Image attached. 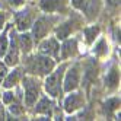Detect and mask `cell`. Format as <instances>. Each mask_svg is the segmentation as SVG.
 <instances>
[{
	"label": "cell",
	"instance_id": "28",
	"mask_svg": "<svg viewBox=\"0 0 121 121\" xmlns=\"http://www.w3.org/2000/svg\"><path fill=\"white\" fill-rule=\"evenodd\" d=\"M105 2H107V4L109 7H114V9L120 6V0H105Z\"/></svg>",
	"mask_w": 121,
	"mask_h": 121
},
{
	"label": "cell",
	"instance_id": "10",
	"mask_svg": "<svg viewBox=\"0 0 121 121\" xmlns=\"http://www.w3.org/2000/svg\"><path fill=\"white\" fill-rule=\"evenodd\" d=\"M15 18V25H16V31L19 32H25V31H29L34 21H35V12H34L31 7H25L23 10H19L13 15Z\"/></svg>",
	"mask_w": 121,
	"mask_h": 121
},
{
	"label": "cell",
	"instance_id": "14",
	"mask_svg": "<svg viewBox=\"0 0 121 121\" xmlns=\"http://www.w3.org/2000/svg\"><path fill=\"white\" fill-rule=\"evenodd\" d=\"M69 0H39V9L44 13H63L66 12Z\"/></svg>",
	"mask_w": 121,
	"mask_h": 121
},
{
	"label": "cell",
	"instance_id": "6",
	"mask_svg": "<svg viewBox=\"0 0 121 121\" xmlns=\"http://www.w3.org/2000/svg\"><path fill=\"white\" fill-rule=\"evenodd\" d=\"M82 73H80V66L73 64L70 67H66L64 74H63V93H69L72 91H76L80 85Z\"/></svg>",
	"mask_w": 121,
	"mask_h": 121
},
{
	"label": "cell",
	"instance_id": "12",
	"mask_svg": "<svg viewBox=\"0 0 121 121\" xmlns=\"http://www.w3.org/2000/svg\"><path fill=\"white\" fill-rule=\"evenodd\" d=\"M32 108H34V112L38 115L53 117L54 109H56V102L53 101L51 96H42V98H38V101L35 102V105Z\"/></svg>",
	"mask_w": 121,
	"mask_h": 121
},
{
	"label": "cell",
	"instance_id": "23",
	"mask_svg": "<svg viewBox=\"0 0 121 121\" xmlns=\"http://www.w3.org/2000/svg\"><path fill=\"white\" fill-rule=\"evenodd\" d=\"M92 54L95 57H105L108 54V42L105 38H99L98 42H95L92 48Z\"/></svg>",
	"mask_w": 121,
	"mask_h": 121
},
{
	"label": "cell",
	"instance_id": "22",
	"mask_svg": "<svg viewBox=\"0 0 121 121\" xmlns=\"http://www.w3.org/2000/svg\"><path fill=\"white\" fill-rule=\"evenodd\" d=\"M9 29L10 25H4V28L0 31V58H2L9 47Z\"/></svg>",
	"mask_w": 121,
	"mask_h": 121
},
{
	"label": "cell",
	"instance_id": "24",
	"mask_svg": "<svg viewBox=\"0 0 121 121\" xmlns=\"http://www.w3.org/2000/svg\"><path fill=\"white\" fill-rule=\"evenodd\" d=\"M15 98H16L15 92H13V91H10V89H6V92H3V93H2V98H0V101L3 102V105H9V104H10Z\"/></svg>",
	"mask_w": 121,
	"mask_h": 121
},
{
	"label": "cell",
	"instance_id": "1",
	"mask_svg": "<svg viewBox=\"0 0 121 121\" xmlns=\"http://www.w3.org/2000/svg\"><path fill=\"white\" fill-rule=\"evenodd\" d=\"M25 63H23V72L32 74V76H37V77H45L48 73H51L54 70L56 64V60L50 56H44V54H28L25 56Z\"/></svg>",
	"mask_w": 121,
	"mask_h": 121
},
{
	"label": "cell",
	"instance_id": "15",
	"mask_svg": "<svg viewBox=\"0 0 121 121\" xmlns=\"http://www.w3.org/2000/svg\"><path fill=\"white\" fill-rule=\"evenodd\" d=\"M23 67H18V66H15V69L12 72H7V74L4 76V79L2 82V86L4 89H13L16 85H18L22 79V76H23Z\"/></svg>",
	"mask_w": 121,
	"mask_h": 121
},
{
	"label": "cell",
	"instance_id": "26",
	"mask_svg": "<svg viewBox=\"0 0 121 121\" xmlns=\"http://www.w3.org/2000/svg\"><path fill=\"white\" fill-rule=\"evenodd\" d=\"M9 4L12 7H22L25 4V0H9Z\"/></svg>",
	"mask_w": 121,
	"mask_h": 121
},
{
	"label": "cell",
	"instance_id": "19",
	"mask_svg": "<svg viewBox=\"0 0 121 121\" xmlns=\"http://www.w3.org/2000/svg\"><path fill=\"white\" fill-rule=\"evenodd\" d=\"M22 99H23V96L21 93H18V96H16L9 105H7V111L10 112L12 115H15V117H21V115H23V112H25V105H23V102H22Z\"/></svg>",
	"mask_w": 121,
	"mask_h": 121
},
{
	"label": "cell",
	"instance_id": "7",
	"mask_svg": "<svg viewBox=\"0 0 121 121\" xmlns=\"http://www.w3.org/2000/svg\"><path fill=\"white\" fill-rule=\"evenodd\" d=\"M19 57L21 51L18 45V31L16 29H9V47H7L6 54L3 56L4 64L7 67H15L19 64Z\"/></svg>",
	"mask_w": 121,
	"mask_h": 121
},
{
	"label": "cell",
	"instance_id": "25",
	"mask_svg": "<svg viewBox=\"0 0 121 121\" xmlns=\"http://www.w3.org/2000/svg\"><path fill=\"white\" fill-rule=\"evenodd\" d=\"M7 66L4 64V63H2L0 61V85H2V82H3V79H4V76L7 74Z\"/></svg>",
	"mask_w": 121,
	"mask_h": 121
},
{
	"label": "cell",
	"instance_id": "11",
	"mask_svg": "<svg viewBox=\"0 0 121 121\" xmlns=\"http://www.w3.org/2000/svg\"><path fill=\"white\" fill-rule=\"evenodd\" d=\"M38 53L44 54V56H50L54 60H58V54H60V42L56 37H45L39 41L38 45Z\"/></svg>",
	"mask_w": 121,
	"mask_h": 121
},
{
	"label": "cell",
	"instance_id": "18",
	"mask_svg": "<svg viewBox=\"0 0 121 121\" xmlns=\"http://www.w3.org/2000/svg\"><path fill=\"white\" fill-rule=\"evenodd\" d=\"M96 72H98L96 60H92V61L86 63V66H85V72H83V83H85V86H89V85H92V83L95 82Z\"/></svg>",
	"mask_w": 121,
	"mask_h": 121
},
{
	"label": "cell",
	"instance_id": "8",
	"mask_svg": "<svg viewBox=\"0 0 121 121\" xmlns=\"http://www.w3.org/2000/svg\"><path fill=\"white\" fill-rule=\"evenodd\" d=\"M70 3L88 21H93L101 10V0H70Z\"/></svg>",
	"mask_w": 121,
	"mask_h": 121
},
{
	"label": "cell",
	"instance_id": "20",
	"mask_svg": "<svg viewBox=\"0 0 121 121\" xmlns=\"http://www.w3.org/2000/svg\"><path fill=\"white\" fill-rule=\"evenodd\" d=\"M101 32V26L99 25H89V26H85L83 28V38H85V42L88 45H92L95 39L98 38Z\"/></svg>",
	"mask_w": 121,
	"mask_h": 121
},
{
	"label": "cell",
	"instance_id": "17",
	"mask_svg": "<svg viewBox=\"0 0 121 121\" xmlns=\"http://www.w3.org/2000/svg\"><path fill=\"white\" fill-rule=\"evenodd\" d=\"M118 85H120V70L117 69V66H112L105 76V88L114 91L118 88Z\"/></svg>",
	"mask_w": 121,
	"mask_h": 121
},
{
	"label": "cell",
	"instance_id": "3",
	"mask_svg": "<svg viewBox=\"0 0 121 121\" xmlns=\"http://www.w3.org/2000/svg\"><path fill=\"white\" fill-rule=\"evenodd\" d=\"M57 21H58L57 13H45L39 18H35L31 26V35L34 38V42H39L42 38H45L54 29V25L57 23Z\"/></svg>",
	"mask_w": 121,
	"mask_h": 121
},
{
	"label": "cell",
	"instance_id": "13",
	"mask_svg": "<svg viewBox=\"0 0 121 121\" xmlns=\"http://www.w3.org/2000/svg\"><path fill=\"white\" fill-rule=\"evenodd\" d=\"M77 53H79L77 39H76V38H72V37H69V38L63 39V42L60 44V54H58V58L67 60V58L76 57Z\"/></svg>",
	"mask_w": 121,
	"mask_h": 121
},
{
	"label": "cell",
	"instance_id": "2",
	"mask_svg": "<svg viewBox=\"0 0 121 121\" xmlns=\"http://www.w3.org/2000/svg\"><path fill=\"white\" fill-rule=\"evenodd\" d=\"M67 64L63 63L61 66H56L54 70L48 73L44 79V91L48 96H51L53 99L56 98H61L63 96V74L66 70Z\"/></svg>",
	"mask_w": 121,
	"mask_h": 121
},
{
	"label": "cell",
	"instance_id": "16",
	"mask_svg": "<svg viewBox=\"0 0 121 121\" xmlns=\"http://www.w3.org/2000/svg\"><path fill=\"white\" fill-rule=\"evenodd\" d=\"M34 38L31 35V32L25 31V32H21L18 35V45H19V51L23 54V56H28L31 54V51L34 48Z\"/></svg>",
	"mask_w": 121,
	"mask_h": 121
},
{
	"label": "cell",
	"instance_id": "27",
	"mask_svg": "<svg viewBox=\"0 0 121 121\" xmlns=\"http://www.w3.org/2000/svg\"><path fill=\"white\" fill-rule=\"evenodd\" d=\"M4 25H6V13L0 10V31L4 28Z\"/></svg>",
	"mask_w": 121,
	"mask_h": 121
},
{
	"label": "cell",
	"instance_id": "21",
	"mask_svg": "<svg viewBox=\"0 0 121 121\" xmlns=\"http://www.w3.org/2000/svg\"><path fill=\"white\" fill-rule=\"evenodd\" d=\"M118 108H120V98L118 96L109 98L102 104V109H104V114L105 115H112Z\"/></svg>",
	"mask_w": 121,
	"mask_h": 121
},
{
	"label": "cell",
	"instance_id": "4",
	"mask_svg": "<svg viewBox=\"0 0 121 121\" xmlns=\"http://www.w3.org/2000/svg\"><path fill=\"white\" fill-rule=\"evenodd\" d=\"M22 89H23V105L26 108H32L35 102L41 96V83L38 82L37 76H22Z\"/></svg>",
	"mask_w": 121,
	"mask_h": 121
},
{
	"label": "cell",
	"instance_id": "9",
	"mask_svg": "<svg viewBox=\"0 0 121 121\" xmlns=\"http://www.w3.org/2000/svg\"><path fill=\"white\" fill-rule=\"evenodd\" d=\"M85 95L82 92H77L76 91H72L69 92V95L64 98V102H63V109L66 114L72 115L74 112H77L79 109L85 108Z\"/></svg>",
	"mask_w": 121,
	"mask_h": 121
},
{
	"label": "cell",
	"instance_id": "5",
	"mask_svg": "<svg viewBox=\"0 0 121 121\" xmlns=\"http://www.w3.org/2000/svg\"><path fill=\"white\" fill-rule=\"evenodd\" d=\"M82 23H83V18H82L79 13L72 15L67 21H64L63 23L57 25V26L54 28L56 38H57L58 41H63V39L69 38L76 29H79V28L82 26Z\"/></svg>",
	"mask_w": 121,
	"mask_h": 121
}]
</instances>
